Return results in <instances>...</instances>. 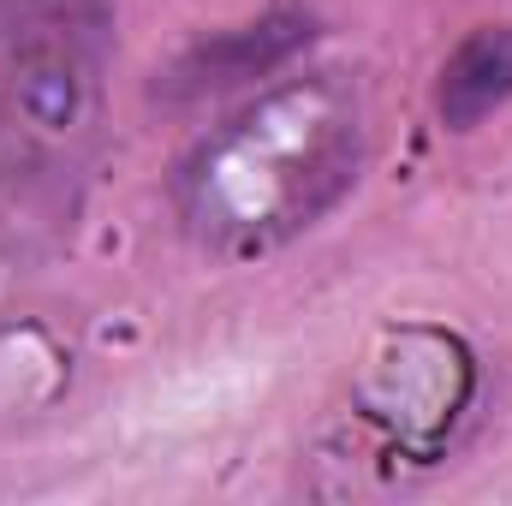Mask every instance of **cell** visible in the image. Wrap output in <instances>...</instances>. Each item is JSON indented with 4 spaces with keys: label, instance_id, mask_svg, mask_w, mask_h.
<instances>
[{
    "label": "cell",
    "instance_id": "3957f363",
    "mask_svg": "<svg viewBox=\"0 0 512 506\" xmlns=\"http://www.w3.org/2000/svg\"><path fill=\"white\" fill-rule=\"evenodd\" d=\"M108 0H0V60L24 54H108Z\"/></svg>",
    "mask_w": 512,
    "mask_h": 506
},
{
    "label": "cell",
    "instance_id": "277c9868",
    "mask_svg": "<svg viewBox=\"0 0 512 506\" xmlns=\"http://www.w3.org/2000/svg\"><path fill=\"white\" fill-rule=\"evenodd\" d=\"M292 42H298V24H256L245 36H227V42H215V48H197L173 78H179L185 96L227 90V84H239V78H251V72L280 66V60L292 54Z\"/></svg>",
    "mask_w": 512,
    "mask_h": 506
},
{
    "label": "cell",
    "instance_id": "7a4b0ae2",
    "mask_svg": "<svg viewBox=\"0 0 512 506\" xmlns=\"http://www.w3.org/2000/svg\"><path fill=\"white\" fill-rule=\"evenodd\" d=\"M507 102H512V24H483L447 54L441 78H435V114H441L447 131H471Z\"/></svg>",
    "mask_w": 512,
    "mask_h": 506
},
{
    "label": "cell",
    "instance_id": "6da1fadb",
    "mask_svg": "<svg viewBox=\"0 0 512 506\" xmlns=\"http://www.w3.org/2000/svg\"><path fill=\"white\" fill-rule=\"evenodd\" d=\"M364 137L352 84L328 72L274 84L179 161L173 209L203 251L268 256L358 185Z\"/></svg>",
    "mask_w": 512,
    "mask_h": 506
}]
</instances>
